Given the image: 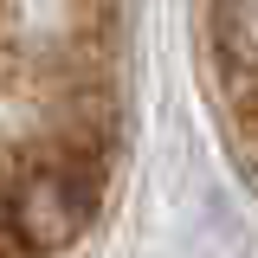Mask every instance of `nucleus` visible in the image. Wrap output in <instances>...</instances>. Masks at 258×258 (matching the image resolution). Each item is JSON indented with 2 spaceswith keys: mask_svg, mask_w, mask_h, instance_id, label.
I'll use <instances>...</instances> for the list:
<instances>
[{
  "mask_svg": "<svg viewBox=\"0 0 258 258\" xmlns=\"http://www.w3.org/2000/svg\"><path fill=\"white\" fill-rule=\"evenodd\" d=\"M97 207H103V168L71 161L64 149H32L13 168V187L0 200V226L26 258H52L64 245H78L91 232Z\"/></svg>",
  "mask_w": 258,
  "mask_h": 258,
  "instance_id": "1",
  "label": "nucleus"
},
{
  "mask_svg": "<svg viewBox=\"0 0 258 258\" xmlns=\"http://www.w3.org/2000/svg\"><path fill=\"white\" fill-rule=\"evenodd\" d=\"M213 52L232 91H258V0H213Z\"/></svg>",
  "mask_w": 258,
  "mask_h": 258,
  "instance_id": "2",
  "label": "nucleus"
}]
</instances>
